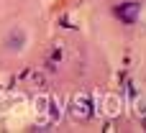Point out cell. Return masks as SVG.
I'll list each match as a JSON object with an SVG mask.
<instances>
[{"mask_svg": "<svg viewBox=\"0 0 146 133\" xmlns=\"http://www.w3.org/2000/svg\"><path fill=\"white\" fill-rule=\"evenodd\" d=\"M69 113H72V118H77V120H87V118L92 115V100H90L85 92H77V95L72 97V103H69Z\"/></svg>", "mask_w": 146, "mask_h": 133, "instance_id": "6da1fadb", "label": "cell"}, {"mask_svg": "<svg viewBox=\"0 0 146 133\" xmlns=\"http://www.w3.org/2000/svg\"><path fill=\"white\" fill-rule=\"evenodd\" d=\"M23 41H26V33H23L21 28H15V31H13V36H8V46H10V44H15V46H13V51H21V49H23Z\"/></svg>", "mask_w": 146, "mask_h": 133, "instance_id": "7a4b0ae2", "label": "cell"}, {"mask_svg": "<svg viewBox=\"0 0 146 133\" xmlns=\"http://www.w3.org/2000/svg\"><path fill=\"white\" fill-rule=\"evenodd\" d=\"M105 113L108 115H118L121 113V100L118 97H108L105 100Z\"/></svg>", "mask_w": 146, "mask_h": 133, "instance_id": "3957f363", "label": "cell"}]
</instances>
